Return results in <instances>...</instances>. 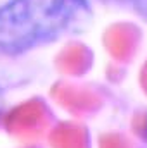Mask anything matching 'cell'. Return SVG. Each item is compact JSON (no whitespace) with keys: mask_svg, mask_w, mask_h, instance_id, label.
Masks as SVG:
<instances>
[{"mask_svg":"<svg viewBox=\"0 0 147 148\" xmlns=\"http://www.w3.org/2000/svg\"><path fill=\"white\" fill-rule=\"evenodd\" d=\"M87 0H9L0 5V52L17 55L52 43L87 16Z\"/></svg>","mask_w":147,"mask_h":148,"instance_id":"6da1fadb","label":"cell"}]
</instances>
